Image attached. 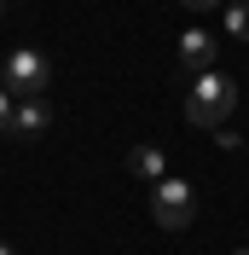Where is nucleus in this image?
<instances>
[{"label":"nucleus","mask_w":249,"mask_h":255,"mask_svg":"<svg viewBox=\"0 0 249 255\" xmlns=\"http://www.w3.org/2000/svg\"><path fill=\"white\" fill-rule=\"evenodd\" d=\"M232 105H238V81L226 70H203L197 87L186 93V122L191 128H226Z\"/></svg>","instance_id":"nucleus-1"},{"label":"nucleus","mask_w":249,"mask_h":255,"mask_svg":"<svg viewBox=\"0 0 249 255\" xmlns=\"http://www.w3.org/2000/svg\"><path fill=\"white\" fill-rule=\"evenodd\" d=\"M151 215L162 232H186L197 221V197H191L186 180H156V197H151Z\"/></svg>","instance_id":"nucleus-2"},{"label":"nucleus","mask_w":249,"mask_h":255,"mask_svg":"<svg viewBox=\"0 0 249 255\" xmlns=\"http://www.w3.org/2000/svg\"><path fill=\"white\" fill-rule=\"evenodd\" d=\"M47 81H52V64L41 58L35 47H17L6 58V93L17 99H47Z\"/></svg>","instance_id":"nucleus-3"},{"label":"nucleus","mask_w":249,"mask_h":255,"mask_svg":"<svg viewBox=\"0 0 249 255\" xmlns=\"http://www.w3.org/2000/svg\"><path fill=\"white\" fill-rule=\"evenodd\" d=\"M52 111H47V99H23L12 111V128H6V139H35V133H47Z\"/></svg>","instance_id":"nucleus-4"},{"label":"nucleus","mask_w":249,"mask_h":255,"mask_svg":"<svg viewBox=\"0 0 249 255\" xmlns=\"http://www.w3.org/2000/svg\"><path fill=\"white\" fill-rule=\"evenodd\" d=\"M180 58H186L197 76L215 70V35H209V29H186V35H180Z\"/></svg>","instance_id":"nucleus-5"},{"label":"nucleus","mask_w":249,"mask_h":255,"mask_svg":"<svg viewBox=\"0 0 249 255\" xmlns=\"http://www.w3.org/2000/svg\"><path fill=\"white\" fill-rule=\"evenodd\" d=\"M127 168H133L139 180H168V174H162L168 162H162V151H156V145H133V157H127Z\"/></svg>","instance_id":"nucleus-6"},{"label":"nucleus","mask_w":249,"mask_h":255,"mask_svg":"<svg viewBox=\"0 0 249 255\" xmlns=\"http://www.w3.org/2000/svg\"><path fill=\"white\" fill-rule=\"evenodd\" d=\"M220 29L232 35V41H249V0H226V12H220Z\"/></svg>","instance_id":"nucleus-7"},{"label":"nucleus","mask_w":249,"mask_h":255,"mask_svg":"<svg viewBox=\"0 0 249 255\" xmlns=\"http://www.w3.org/2000/svg\"><path fill=\"white\" fill-rule=\"evenodd\" d=\"M186 12H226V0H180Z\"/></svg>","instance_id":"nucleus-8"},{"label":"nucleus","mask_w":249,"mask_h":255,"mask_svg":"<svg viewBox=\"0 0 249 255\" xmlns=\"http://www.w3.org/2000/svg\"><path fill=\"white\" fill-rule=\"evenodd\" d=\"M12 111H17V105H12V93H6V87H0V133H6V128H12Z\"/></svg>","instance_id":"nucleus-9"},{"label":"nucleus","mask_w":249,"mask_h":255,"mask_svg":"<svg viewBox=\"0 0 249 255\" xmlns=\"http://www.w3.org/2000/svg\"><path fill=\"white\" fill-rule=\"evenodd\" d=\"M0 255H12V244H0Z\"/></svg>","instance_id":"nucleus-10"},{"label":"nucleus","mask_w":249,"mask_h":255,"mask_svg":"<svg viewBox=\"0 0 249 255\" xmlns=\"http://www.w3.org/2000/svg\"><path fill=\"white\" fill-rule=\"evenodd\" d=\"M232 255H249V250H232Z\"/></svg>","instance_id":"nucleus-11"},{"label":"nucleus","mask_w":249,"mask_h":255,"mask_svg":"<svg viewBox=\"0 0 249 255\" xmlns=\"http://www.w3.org/2000/svg\"><path fill=\"white\" fill-rule=\"evenodd\" d=\"M0 6H6V0H0Z\"/></svg>","instance_id":"nucleus-12"}]
</instances>
